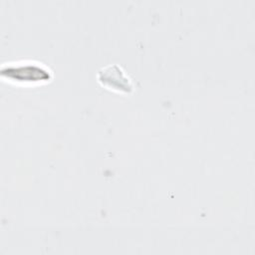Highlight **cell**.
Instances as JSON below:
<instances>
[{
    "mask_svg": "<svg viewBox=\"0 0 255 255\" xmlns=\"http://www.w3.org/2000/svg\"><path fill=\"white\" fill-rule=\"evenodd\" d=\"M98 81L110 90L129 93L133 86L130 79L118 65H110L98 72Z\"/></svg>",
    "mask_w": 255,
    "mask_h": 255,
    "instance_id": "2",
    "label": "cell"
},
{
    "mask_svg": "<svg viewBox=\"0 0 255 255\" xmlns=\"http://www.w3.org/2000/svg\"><path fill=\"white\" fill-rule=\"evenodd\" d=\"M1 78L15 84H33L47 82L51 79V71L42 63L19 61L6 63L1 67Z\"/></svg>",
    "mask_w": 255,
    "mask_h": 255,
    "instance_id": "1",
    "label": "cell"
}]
</instances>
